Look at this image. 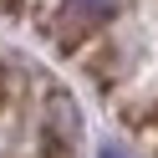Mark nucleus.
Returning <instances> with one entry per match:
<instances>
[{"instance_id":"2","label":"nucleus","mask_w":158,"mask_h":158,"mask_svg":"<svg viewBox=\"0 0 158 158\" xmlns=\"http://www.w3.org/2000/svg\"><path fill=\"white\" fill-rule=\"evenodd\" d=\"M10 102V72H5V66H0V107Z\"/></svg>"},{"instance_id":"1","label":"nucleus","mask_w":158,"mask_h":158,"mask_svg":"<svg viewBox=\"0 0 158 158\" xmlns=\"http://www.w3.org/2000/svg\"><path fill=\"white\" fill-rule=\"evenodd\" d=\"M66 5V15L72 21H82V26H102L107 15H117V5L123 0H61Z\"/></svg>"},{"instance_id":"3","label":"nucleus","mask_w":158,"mask_h":158,"mask_svg":"<svg viewBox=\"0 0 158 158\" xmlns=\"http://www.w3.org/2000/svg\"><path fill=\"white\" fill-rule=\"evenodd\" d=\"M102 158H123V153H117V148H107V153H102Z\"/></svg>"}]
</instances>
